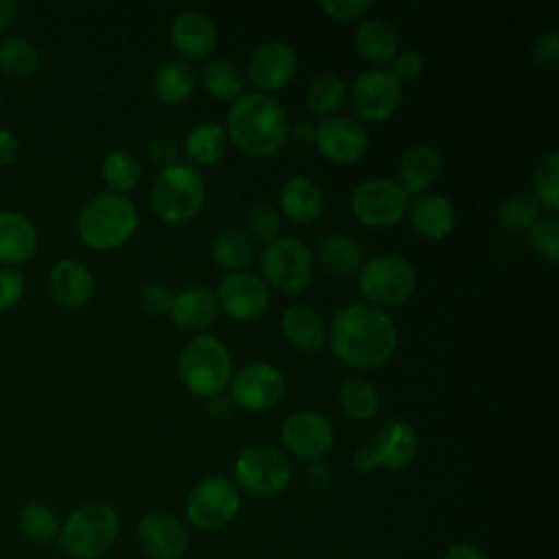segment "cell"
I'll use <instances>...</instances> for the list:
<instances>
[{
  "mask_svg": "<svg viewBox=\"0 0 559 559\" xmlns=\"http://www.w3.org/2000/svg\"><path fill=\"white\" fill-rule=\"evenodd\" d=\"M325 345L341 362L354 369H378L397 349V328L382 308L352 301L332 317Z\"/></svg>",
  "mask_w": 559,
  "mask_h": 559,
  "instance_id": "obj_1",
  "label": "cell"
},
{
  "mask_svg": "<svg viewBox=\"0 0 559 559\" xmlns=\"http://www.w3.org/2000/svg\"><path fill=\"white\" fill-rule=\"evenodd\" d=\"M225 122L227 140L249 157H271L288 142V116L271 94L245 92L229 105Z\"/></svg>",
  "mask_w": 559,
  "mask_h": 559,
  "instance_id": "obj_2",
  "label": "cell"
},
{
  "mask_svg": "<svg viewBox=\"0 0 559 559\" xmlns=\"http://www.w3.org/2000/svg\"><path fill=\"white\" fill-rule=\"evenodd\" d=\"M140 214L135 203L120 192H98L87 199L76 214V236L96 251L122 247L138 229Z\"/></svg>",
  "mask_w": 559,
  "mask_h": 559,
  "instance_id": "obj_3",
  "label": "cell"
},
{
  "mask_svg": "<svg viewBox=\"0 0 559 559\" xmlns=\"http://www.w3.org/2000/svg\"><path fill=\"white\" fill-rule=\"evenodd\" d=\"M207 199L205 177L190 164H173L162 168L151 183L148 201L157 218L170 225L188 223L203 210Z\"/></svg>",
  "mask_w": 559,
  "mask_h": 559,
  "instance_id": "obj_4",
  "label": "cell"
},
{
  "mask_svg": "<svg viewBox=\"0 0 559 559\" xmlns=\"http://www.w3.org/2000/svg\"><path fill=\"white\" fill-rule=\"evenodd\" d=\"M179 378L197 397L221 395L231 380L234 360L227 345L212 334L192 336L179 354Z\"/></svg>",
  "mask_w": 559,
  "mask_h": 559,
  "instance_id": "obj_5",
  "label": "cell"
},
{
  "mask_svg": "<svg viewBox=\"0 0 559 559\" xmlns=\"http://www.w3.org/2000/svg\"><path fill=\"white\" fill-rule=\"evenodd\" d=\"M120 520L111 504L92 500L76 507L59 531V544L63 552L74 559H98L118 539Z\"/></svg>",
  "mask_w": 559,
  "mask_h": 559,
  "instance_id": "obj_6",
  "label": "cell"
},
{
  "mask_svg": "<svg viewBox=\"0 0 559 559\" xmlns=\"http://www.w3.org/2000/svg\"><path fill=\"white\" fill-rule=\"evenodd\" d=\"M358 288L367 304L376 308H395L408 301L417 288V269L397 253L367 258L358 271Z\"/></svg>",
  "mask_w": 559,
  "mask_h": 559,
  "instance_id": "obj_7",
  "label": "cell"
},
{
  "mask_svg": "<svg viewBox=\"0 0 559 559\" xmlns=\"http://www.w3.org/2000/svg\"><path fill=\"white\" fill-rule=\"evenodd\" d=\"M260 269L266 286L295 295L312 282L314 255L304 240L295 236H277L262 247Z\"/></svg>",
  "mask_w": 559,
  "mask_h": 559,
  "instance_id": "obj_8",
  "label": "cell"
},
{
  "mask_svg": "<svg viewBox=\"0 0 559 559\" xmlns=\"http://www.w3.org/2000/svg\"><path fill=\"white\" fill-rule=\"evenodd\" d=\"M290 476L288 459L275 445L258 443L238 452L231 483L249 496L271 498L288 487Z\"/></svg>",
  "mask_w": 559,
  "mask_h": 559,
  "instance_id": "obj_9",
  "label": "cell"
},
{
  "mask_svg": "<svg viewBox=\"0 0 559 559\" xmlns=\"http://www.w3.org/2000/svg\"><path fill=\"white\" fill-rule=\"evenodd\" d=\"M417 454V432L404 419H389L378 426L369 445H360L354 452V467L369 474L378 467L402 469Z\"/></svg>",
  "mask_w": 559,
  "mask_h": 559,
  "instance_id": "obj_10",
  "label": "cell"
},
{
  "mask_svg": "<svg viewBox=\"0 0 559 559\" xmlns=\"http://www.w3.org/2000/svg\"><path fill=\"white\" fill-rule=\"evenodd\" d=\"M240 511L238 487L218 474L201 478L186 498V515L201 531L227 526Z\"/></svg>",
  "mask_w": 559,
  "mask_h": 559,
  "instance_id": "obj_11",
  "label": "cell"
},
{
  "mask_svg": "<svg viewBox=\"0 0 559 559\" xmlns=\"http://www.w3.org/2000/svg\"><path fill=\"white\" fill-rule=\"evenodd\" d=\"M408 194L393 179H365L349 192L352 214L367 227H393L406 214Z\"/></svg>",
  "mask_w": 559,
  "mask_h": 559,
  "instance_id": "obj_12",
  "label": "cell"
},
{
  "mask_svg": "<svg viewBox=\"0 0 559 559\" xmlns=\"http://www.w3.org/2000/svg\"><path fill=\"white\" fill-rule=\"evenodd\" d=\"M227 389L231 402L238 408H245L249 413H262L273 408L282 400L286 391V378L282 369L273 362L253 360L231 373Z\"/></svg>",
  "mask_w": 559,
  "mask_h": 559,
  "instance_id": "obj_13",
  "label": "cell"
},
{
  "mask_svg": "<svg viewBox=\"0 0 559 559\" xmlns=\"http://www.w3.org/2000/svg\"><path fill=\"white\" fill-rule=\"evenodd\" d=\"M402 87L386 68L365 70L349 87L354 114L365 122H384L400 105Z\"/></svg>",
  "mask_w": 559,
  "mask_h": 559,
  "instance_id": "obj_14",
  "label": "cell"
},
{
  "mask_svg": "<svg viewBox=\"0 0 559 559\" xmlns=\"http://www.w3.org/2000/svg\"><path fill=\"white\" fill-rule=\"evenodd\" d=\"M218 310L236 321H253L271 306V290L266 282L251 271L225 273L214 290Z\"/></svg>",
  "mask_w": 559,
  "mask_h": 559,
  "instance_id": "obj_15",
  "label": "cell"
},
{
  "mask_svg": "<svg viewBox=\"0 0 559 559\" xmlns=\"http://www.w3.org/2000/svg\"><path fill=\"white\" fill-rule=\"evenodd\" d=\"M280 439L293 456L301 461H319L330 452L334 443V430L330 419L319 411L299 408L286 415L282 421Z\"/></svg>",
  "mask_w": 559,
  "mask_h": 559,
  "instance_id": "obj_16",
  "label": "cell"
},
{
  "mask_svg": "<svg viewBox=\"0 0 559 559\" xmlns=\"http://www.w3.org/2000/svg\"><path fill=\"white\" fill-rule=\"evenodd\" d=\"M312 144L332 164H356L369 148V133L356 118L334 114L314 124Z\"/></svg>",
  "mask_w": 559,
  "mask_h": 559,
  "instance_id": "obj_17",
  "label": "cell"
},
{
  "mask_svg": "<svg viewBox=\"0 0 559 559\" xmlns=\"http://www.w3.org/2000/svg\"><path fill=\"white\" fill-rule=\"evenodd\" d=\"M297 72V55L290 44L280 39H269L249 52L245 66V81H249L255 92L271 94L282 90Z\"/></svg>",
  "mask_w": 559,
  "mask_h": 559,
  "instance_id": "obj_18",
  "label": "cell"
},
{
  "mask_svg": "<svg viewBox=\"0 0 559 559\" xmlns=\"http://www.w3.org/2000/svg\"><path fill=\"white\" fill-rule=\"evenodd\" d=\"M135 539L151 559H183L190 542L186 526L166 511L146 513L138 522Z\"/></svg>",
  "mask_w": 559,
  "mask_h": 559,
  "instance_id": "obj_19",
  "label": "cell"
},
{
  "mask_svg": "<svg viewBox=\"0 0 559 559\" xmlns=\"http://www.w3.org/2000/svg\"><path fill=\"white\" fill-rule=\"evenodd\" d=\"M406 214L411 227L428 240H441L450 236L456 225V210L452 199L432 190L408 197Z\"/></svg>",
  "mask_w": 559,
  "mask_h": 559,
  "instance_id": "obj_20",
  "label": "cell"
},
{
  "mask_svg": "<svg viewBox=\"0 0 559 559\" xmlns=\"http://www.w3.org/2000/svg\"><path fill=\"white\" fill-rule=\"evenodd\" d=\"M35 223L20 210H0V262L4 266H22L37 253Z\"/></svg>",
  "mask_w": 559,
  "mask_h": 559,
  "instance_id": "obj_21",
  "label": "cell"
},
{
  "mask_svg": "<svg viewBox=\"0 0 559 559\" xmlns=\"http://www.w3.org/2000/svg\"><path fill=\"white\" fill-rule=\"evenodd\" d=\"M168 35L173 46L188 59H203L214 52L218 44V31L214 22L194 9L177 13L170 22Z\"/></svg>",
  "mask_w": 559,
  "mask_h": 559,
  "instance_id": "obj_22",
  "label": "cell"
},
{
  "mask_svg": "<svg viewBox=\"0 0 559 559\" xmlns=\"http://www.w3.org/2000/svg\"><path fill=\"white\" fill-rule=\"evenodd\" d=\"M218 317V304L214 290L201 284L186 286L173 293V304L168 310V319L186 330V332H201L210 328Z\"/></svg>",
  "mask_w": 559,
  "mask_h": 559,
  "instance_id": "obj_23",
  "label": "cell"
},
{
  "mask_svg": "<svg viewBox=\"0 0 559 559\" xmlns=\"http://www.w3.org/2000/svg\"><path fill=\"white\" fill-rule=\"evenodd\" d=\"M48 288L57 304L66 308H81L94 295V275L76 258H61L52 264Z\"/></svg>",
  "mask_w": 559,
  "mask_h": 559,
  "instance_id": "obj_24",
  "label": "cell"
},
{
  "mask_svg": "<svg viewBox=\"0 0 559 559\" xmlns=\"http://www.w3.org/2000/svg\"><path fill=\"white\" fill-rule=\"evenodd\" d=\"M323 192L310 177H288L277 190V210L293 223H314L323 214Z\"/></svg>",
  "mask_w": 559,
  "mask_h": 559,
  "instance_id": "obj_25",
  "label": "cell"
},
{
  "mask_svg": "<svg viewBox=\"0 0 559 559\" xmlns=\"http://www.w3.org/2000/svg\"><path fill=\"white\" fill-rule=\"evenodd\" d=\"M280 330L284 338L299 352L312 354L325 347L328 328L319 312L308 304H290L280 317Z\"/></svg>",
  "mask_w": 559,
  "mask_h": 559,
  "instance_id": "obj_26",
  "label": "cell"
},
{
  "mask_svg": "<svg viewBox=\"0 0 559 559\" xmlns=\"http://www.w3.org/2000/svg\"><path fill=\"white\" fill-rule=\"evenodd\" d=\"M441 168H443V159L435 146L415 144L406 148L400 159L397 183L408 197L426 192L439 179Z\"/></svg>",
  "mask_w": 559,
  "mask_h": 559,
  "instance_id": "obj_27",
  "label": "cell"
},
{
  "mask_svg": "<svg viewBox=\"0 0 559 559\" xmlns=\"http://www.w3.org/2000/svg\"><path fill=\"white\" fill-rule=\"evenodd\" d=\"M354 44L362 59L384 68L400 50L397 31L384 17H362L354 31Z\"/></svg>",
  "mask_w": 559,
  "mask_h": 559,
  "instance_id": "obj_28",
  "label": "cell"
},
{
  "mask_svg": "<svg viewBox=\"0 0 559 559\" xmlns=\"http://www.w3.org/2000/svg\"><path fill=\"white\" fill-rule=\"evenodd\" d=\"M227 133L225 127L212 120H201L197 124H192L181 142V151L186 155V164H190L192 168H201V166H214L225 157L227 151Z\"/></svg>",
  "mask_w": 559,
  "mask_h": 559,
  "instance_id": "obj_29",
  "label": "cell"
},
{
  "mask_svg": "<svg viewBox=\"0 0 559 559\" xmlns=\"http://www.w3.org/2000/svg\"><path fill=\"white\" fill-rule=\"evenodd\" d=\"M319 262V266L336 277H352L358 275L365 255L362 249L358 245V240H354L347 234H328L319 240L317 251L312 253Z\"/></svg>",
  "mask_w": 559,
  "mask_h": 559,
  "instance_id": "obj_30",
  "label": "cell"
},
{
  "mask_svg": "<svg viewBox=\"0 0 559 559\" xmlns=\"http://www.w3.org/2000/svg\"><path fill=\"white\" fill-rule=\"evenodd\" d=\"M210 258L212 262L223 269L225 273H236V271H247V266L255 258V240L238 227H227L221 229L212 240H210Z\"/></svg>",
  "mask_w": 559,
  "mask_h": 559,
  "instance_id": "obj_31",
  "label": "cell"
},
{
  "mask_svg": "<svg viewBox=\"0 0 559 559\" xmlns=\"http://www.w3.org/2000/svg\"><path fill=\"white\" fill-rule=\"evenodd\" d=\"M194 83L197 74L192 66L183 59H170L155 70L151 87L157 100H162L164 105H181L192 96Z\"/></svg>",
  "mask_w": 559,
  "mask_h": 559,
  "instance_id": "obj_32",
  "label": "cell"
},
{
  "mask_svg": "<svg viewBox=\"0 0 559 559\" xmlns=\"http://www.w3.org/2000/svg\"><path fill=\"white\" fill-rule=\"evenodd\" d=\"M201 83L210 96L216 100H236L245 94V74L242 68L227 59L214 57L201 70Z\"/></svg>",
  "mask_w": 559,
  "mask_h": 559,
  "instance_id": "obj_33",
  "label": "cell"
},
{
  "mask_svg": "<svg viewBox=\"0 0 559 559\" xmlns=\"http://www.w3.org/2000/svg\"><path fill=\"white\" fill-rule=\"evenodd\" d=\"M17 528L28 542L46 546L59 539L61 522L50 504L41 500H31L17 511Z\"/></svg>",
  "mask_w": 559,
  "mask_h": 559,
  "instance_id": "obj_34",
  "label": "cell"
},
{
  "mask_svg": "<svg viewBox=\"0 0 559 559\" xmlns=\"http://www.w3.org/2000/svg\"><path fill=\"white\" fill-rule=\"evenodd\" d=\"M338 404L356 421L371 419L380 408V393L367 378L349 376L338 384Z\"/></svg>",
  "mask_w": 559,
  "mask_h": 559,
  "instance_id": "obj_35",
  "label": "cell"
},
{
  "mask_svg": "<svg viewBox=\"0 0 559 559\" xmlns=\"http://www.w3.org/2000/svg\"><path fill=\"white\" fill-rule=\"evenodd\" d=\"M347 96L345 81L334 72H323L314 76L306 90V105L312 114L328 118L334 116Z\"/></svg>",
  "mask_w": 559,
  "mask_h": 559,
  "instance_id": "obj_36",
  "label": "cell"
},
{
  "mask_svg": "<svg viewBox=\"0 0 559 559\" xmlns=\"http://www.w3.org/2000/svg\"><path fill=\"white\" fill-rule=\"evenodd\" d=\"M100 177L111 192H129L142 179V166L138 157L124 148H116L100 162Z\"/></svg>",
  "mask_w": 559,
  "mask_h": 559,
  "instance_id": "obj_37",
  "label": "cell"
},
{
  "mask_svg": "<svg viewBox=\"0 0 559 559\" xmlns=\"http://www.w3.org/2000/svg\"><path fill=\"white\" fill-rule=\"evenodd\" d=\"M41 57L33 41L24 37H7L0 41V70L15 79H28L39 70Z\"/></svg>",
  "mask_w": 559,
  "mask_h": 559,
  "instance_id": "obj_38",
  "label": "cell"
},
{
  "mask_svg": "<svg viewBox=\"0 0 559 559\" xmlns=\"http://www.w3.org/2000/svg\"><path fill=\"white\" fill-rule=\"evenodd\" d=\"M533 190L539 207L548 210L552 216L559 210V153H546L533 173Z\"/></svg>",
  "mask_w": 559,
  "mask_h": 559,
  "instance_id": "obj_39",
  "label": "cell"
},
{
  "mask_svg": "<svg viewBox=\"0 0 559 559\" xmlns=\"http://www.w3.org/2000/svg\"><path fill=\"white\" fill-rule=\"evenodd\" d=\"M542 216L539 203L531 194H509L498 205V221L511 231H526Z\"/></svg>",
  "mask_w": 559,
  "mask_h": 559,
  "instance_id": "obj_40",
  "label": "cell"
},
{
  "mask_svg": "<svg viewBox=\"0 0 559 559\" xmlns=\"http://www.w3.org/2000/svg\"><path fill=\"white\" fill-rule=\"evenodd\" d=\"M526 238L531 249L546 262L555 264L559 258V221L550 214V216H539L528 229H526Z\"/></svg>",
  "mask_w": 559,
  "mask_h": 559,
  "instance_id": "obj_41",
  "label": "cell"
},
{
  "mask_svg": "<svg viewBox=\"0 0 559 559\" xmlns=\"http://www.w3.org/2000/svg\"><path fill=\"white\" fill-rule=\"evenodd\" d=\"M247 234L255 240H273L280 236V229H282V216L277 212V207L269 205V203H255L249 207L247 212Z\"/></svg>",
  "mask_w": 559,
  "mask_h": 559,
  "instance_id": "obj_42",
  "label": "cell"
},
{
  "mask_svg": "<svg viewBox=\"0 0 559 559\" xmlns=\"http://www.w3.org/2000/svg\"><path fill=\"white\" fill-rule=\"evenodd\" d=\"M135 304L148 317H168V310L173 304V293L168 286H164L159 282H148L138 288Z\"/></svg>",
  "mask_w": 559,
  "mask_h": 559,
  "instance_id": "obj_43",
  "label": "cell"
},
{
  "mask_svg": "<svg viewBox=\"0 0 559 559\" xmlns=\"http://www.w3.org/2000/svg\"><path fill=\"white\" fill-rule=\"evenodd\" d=\"M22 295H24V275L20 273V269L2 266L0 269V312L17 306Z\"/></svg>",
  "mask_w": 559,
  "mask_h": 559,
  "instance_id": "obj_44",
  "label": "cell"
},
{
  "mask_svg": "<svg viewBox=\"0 0 559 559\" xmlns=\"http://www.w3.org/2000/svg\"><path fill=\"white\" fill-rule=\"evenodd\" d=\"M389 72L395 76L397 83L402 81H413L424 72V59L417 50L413 48H402L397 50V55L391 59L389 63Z\"/></svg>",
  "mask_w": 559,
  "mask_h": 559,
  "instance_id": "obj_45",
  "label": "cell"
},
{
  "mask_svg": "<svg viewBox=\"0 0 559 559\" xmlns=\"http://www.w3.org/2000/svg\"><path fill=\"white\" fill-rule=\"evenodd\" d=\"M319 7L328 17L336 22H352L362 17L371 9V2L369 0H323L319 2Z\"/></svg>",
  "mask_w": 559,
  "mask_h": 559,
  "instance_id": "obj_46",
  "label": "cell"
},
{
  "mask_svg": "<svg viewBox=\"0 0 559 559\" xmlns=\"http://www.w3.org/2000/svg\"><path fill=\"white\" fill-rule=\"evenodd\" d=\"M533 59L542 70L552 72L559 63V31L550 28L537 37L533 46Z\"/></svg>",
  "mask_w": 559,
  "mask_h": 559,
  "instance_id": "obj_47",
  "label": "cell"
},
{
  "mask_svg": "<svg viewBox=\"0 0 559 559\" xmlns=\"http://www.w3.org/2000/svg\"><path fill=\"white\" fill-rule=\"evenodd\" d=\"M148 157L155 166L162 168H168L173 164H177V157H179V146L173 138L168 135H159V138H153L148 142Z\"/></svg>",
  "mask_w": 559,
  "mask_h": 559,
  "instance_id": "obj_48",
  "label": "cell"
},
{
  "mask_svg": "<svg viewBox=\"0 0 559 559\" xmlns=\"http://www.w3.org/2000/svg\"><path fill=\"white\" fill-rule=\"evenodd\" d=\"M304 476H306V483H308L312 489H325V487L330 485V480H332L330 465H328L323 459L310 461L308 467H306V472H304Z\"/></svg>",
  "mask_w": 559,
  "mask_h": 559,
  "instance_id": "obj_49",
  "label": "cell"
},
{
  "mask_svg": "<svg viewBox=\"0 0 559 559\" xmlns=\"http://www.w3.org/2000/svg\"><path fill=\"white\" fill-rule=\"evenodd\" d=\"M20 153V140L17 135L7 129V127H0V166H9L15 162Z\"/></svg>",
  "mask_w": 559,
  "mask_h": 559,
  "instance_id": "obj_50",
  "label": "cell"
},
{
  "mask_svg": "<svg viewBox=\"0 0 559 559\" xmlns=\"http://www.w3.org/2000/svg\"><path fill=\"white\" fill-rule=\"evenodd\" d=\"M443 559H487L485 552L474 546V544H467V542H461V544H454L445 550Z\"/></svg>",
  "mask_w": 559,
  "mask_h": 559,
  "instance_id": "obj_51",
  "label": "cell"
},
{
  "mask_svg": "<svg viewBox=\"0 0 559 559\" xmlns=\"http://www.w3.org/2000/svg\"><path fill=\"white\" fill-rule=\"evenodd\" d=\"M288 138H293L297 144H312L314 142V122L299 120L288 129Z\"/></svg>",
  "mask_w": 559,
  "mask_h": 559,
  "instance_id": "obj_52",
  "label": "cell"
},
{
  "mask_svg": "<svg viewBox=\"0 0 559 559\" xmlns=\"http://www.w3.org/2000/svg\"><path fill=\"white\" fill-rule=\"evenodd\" d=\"M17 17V2L15 0H0V33L7 31Z\"/></svg>",
  "mask_w": 559,
  "mask_h": 559,
  "instance_id": "obj_53",
  "label": "cell"
}]
</instances>
